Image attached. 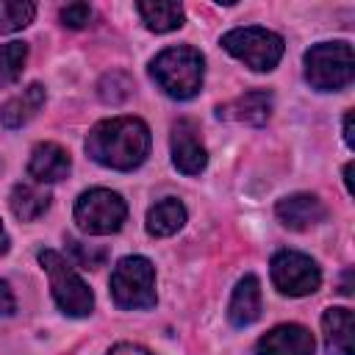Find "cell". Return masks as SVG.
Listing matches in <instances>:
<instances>
[{"mask_svg":"<svg viewBox=\"0 0 355 355\" xmlns=\"http://www.w3.org/2000/svg\"><path fill=\"white\" fill-rule=\"evenodd\" d=\"M44 86L42 83H31L25 86L22 92H17L14 97H8L3 105H0V125L14 130V128H22L25 122H31L39 108L44 105Z\"/></svg>","mask_w":355,"mask_h":355,"instance_id":"cell-16","label":"cell"},{"mask_svg":"<svg viewBox=\"0 0 355 355\" xmlns=\"http://www.w3.org/2000/svg\"><path fill=\"white\" fill-rule=\"evenodd\" d=\"M105 355H150V349H144V347H139V344H128V341H122V344H114Z\"/></svg>","mask_w":355,"mask_h":355,"instance_id":"cell-26","label":"cell"},{"mask_svg":"<svg viewBox=\"0 0 355 355\" xmlns=\"http://www.w3.org/2000/svg\"><path fill=\"white\" fill-rule=\"evenodd\" d=\"M36 17V6L28 0H0V33H14L31 25Z\"/></svg>","mask_w":355,"mask_h":355,"instance_id":"cell-21","label":"cell"},{"mask_svg":"<svg viewBox=\"0 0 355 355\" xmlns=\"http://www.w3.org/2000/svg\"><path fill=\"white\" fill-rule=\"evenodd\" d=\"M186 222V208L180 200L175 197H166L161 202H155L150 211H147V233L155 236V239H166L172 233H178Z\"/></svg>","mask_w":355,"mask_h":355,"instance_id":"cell-18","label":"cell"},{"mask_svg":"<svg viewBox=\"0 0 355 355\" xmlns=\"http://www.w3.org/2000/svg\"><path fill=\"white\" fill-rule=\"evenodd\" d=\"M275 214L288 230H308V227L319 225L327 216L324 202L316 194H308V191H297V194H288V197L277 200Z\"/></svg>","mask_w":355,"mask_h":355,"instance_id":"cell-11","label":"cell"},{"mask_svg":"<svg viewBox=\"0 0 355 355\" xmlns=\"http://www.w3.org/2000/svg\"><path fill=\"white\" fill-rule=\"evenodd\" d=\"M261 283L255 275H244L236 288H233V297H230V305H227V319L233 327H250L258 322L261 316Z\"/></svg>","mask_w":355,"mask_h":355,"instance_id":"cell-14","label":"cell"},{"mask_svg":"<svg viewBox=\"0 0 355 355\" xmlns=\"http://www.w3.org/2000/svg\"><path fill=\"white\" fill-rule=\"evenodd\" d=\"M352 119H355V114H352V111H347V114H344V141H347V147H349V150H355V133H352Z\"/></svg>","mask_w":355,"mask_h":355,"instance_id":"cell-27","label":"cell"},{"mask_svg":"<svg viewBox=\"0 0 355 355\" xmlns=\"http://www.w3.org/2000/svg\"><path fill=\"white\" fill-rule=\"evenodd\" d=\"M130 92H133V83H130V78L125 72H111V75H105L100 80V97H103V103L116 105V103L128 100Z\"/></svg>","mask_w":355,"mask_h":355,"instance_id":"cell-23","label":"cell"},{"mask_svg":"<svg viewBox=\"0 0 355 355\" xmlns=\"http://www.w3.org/2000/svg\"><path fill=\"white\" fill-rule=\"evenodd\" d=\"M14 308H17L14 291H11V286H8L6 280H0V319H3V316H11Z\"/></svg>","mask_w":355,"mask_h":355,"instance_id":"cell-25","label":"cell"},{"mask_svg":"<svg viewBox=\"0 0 355 355\" xmlns=\"http://www.w3.org/2000/svg\"><path fill=\"white\" fill-rule=\"evenodd\" d=\"M216 116L219 119L244 122V125H263L272 116V92H266V89L244 92L236 100L219 105L216 108Z\"/></svg>","mask_w":355,"mask_h":355,"instance_id":"cell-13","label":"cell"},{"mask_svg":"<svg viewBox=\"0 0 355 355\" xmlns=\"http://www.w3.org/2000/svg\"><path fill=\"white\" fill-rule=\"evenodd\" d=\"M222 47H225L233 58L244 61V64H247L250 69H255V72H269V69H275V67L280 64V58H283V50H286L283 39H280L275 31L255 28V25L227 31V33L222 36Z\"/></svg>","mask_w":355,"mask_h":355,"instance_id":"cell-6","label":"cell"},{"mask_svg":"<svg viewBox=\"0 0 355 355\" xmlns=\"http://www.w3.org/2000/svg\"><path fill=\"white\" fill-rule=\"evenodd\" d=\"M344 183H347V191L352 194V164L344 166Z\"/></svg>","mask_w":355,"mask_h":355,"instance_id":"cell-29","label":"cell"},{"mask_svg":"<svg viewBox=\"0 0 355 355\" xmlns=\"http://www.w3.org/2000/svg\"><path fill=\"white\" fill-rule=\"evenodd\" d=\"M25 61H28V44L25 42H6V44H0V89L11 86L22 75Z\"/></svg>","mask_w":355,"mask_h":355,"instance_id":"cell-20","label":"cell"},{"mask_svg":"<svg viewBox=\"0 0 355 355\" xmlns=\"http://www.w3.org/2000/svg\"><path fill=\"white\" fill-rule=\"evenodd\" d=\"M92 19V8L86 3H69L61 8V22L67 28H86Z\"/></svg>","mask_w":355,"mask_h":355,"instance_id":"cell-24","label":"cell"},{"mask_svg":"<svg viewBox=\"0 0 355 355\" xmlns=\"http://www.w3.org/2000/svg\"><path fill=\"white\" fill-rule=\"evenodd\" d=\"M86 153L100 166L130 172V169L141 166L150 153V128L139 116L103 119L89 130Z\"/></svg>","mask_w":355,"mask_h":355,"instance_id":"cell-1","label":"cell"},{"mask_svg":"<svg viewBox=\"0 0 355 355\" xmlns=\"http://www.w3.org/2000/svg\"><path fill=\"white\" fill-rule=\"evenodd\" d=\"M316 341L302 324H277L258 338L255 355H313Z\"/></svg>","mask_w":355,"mask_h":355,"instance_id":"cell-10","label":"cell"},{"mask_svg":"<svg viewBox=\"0 0 355 355\" xmlns=\"http://www.w3.org/2000/svg\"><path fill=\"white\" fill-rule=\"evenodd\" d=\"M172 164L183 175H200L208 164V150L194 119H178L172 125Z\"/></svg>","mask_w":355,"mask_h":355,"instance_id":"cell-9","label":"cell"},{"mask_svg":"<svg viewBox=\"0 0 355 355\" xmlns=\"http://www.w3.org/2000/svg\"><path fill=\"white\" fill-rule=\"evenodd\" d=\"M67 250L72 252L75 263L83 266V269H100L108 258V250L100 247V244H86V241H78L72 236H67Z\"/></svg>","mask_w":355,"mask_h":355,"instance_id":"cell-22","label":"cell"},{"mask_svg":"<svg viewBox=\"0 0 355 355\" xmlns=\"http://www.w3.org/2000/svg\"><path fill=\"white\" fill-rule=\"evenodd\" d=\"M150 75L158 89L172 100H191L202 89L205 58L197 47L189 44L166 47L150 61Z\"/></svg>","mask_w":355,"mask_h":355,"instance_id":"cell-2","label":"cell"},{"mask_svg":"<svg viewBox=\"0 0 355 355\" xmlns=\"http://www.w3.org/2000/svg\"><path fill=\"white\" fill-rule=\"evenodd\" d=\"M39 263L44 266L47 277H50V291L55 305L67 313V316H89L94 311V294L92 288L83 283V277L75 272V266L55 250H42L39 252Z\"/></svg>","mask_w":355,"mask_h":355,"instance_id":"cell-3","label":"cell"},{"mask_svg":"<svg viewBox=\"0 0 355 355\" xmlns=\"http://www.w3.org/2000/svg\"><path fill=\"white\" fill-rule=\"evenodd\" d=\"M50 191L42 186V183H17L11 189V197H8V205H11V214L19 219V222H33L39 219L47 208H50Z\"/></svg>","mask_w":355,"mask_h":355,"instance_id":"cell-17","label":"cell"},{"mask_svg":"<svg viewBox=\"0 0 355 355\" xmlns=\"http://www.w3.org/2000/svg\"><path fill=\"white\" fill-rule=\"evenodd\" d=\"M136 8H139L144 25L153 33H169V31H178L183 25V6L180 3H172V0H141Z\"/></svg>","mask_w":355,"mask_h":355,"instance_id":"cell-19","label":"cell"},{"mask_svg":"<svg viewBox=\"0 0 355 355\" xmlns=\"http://www.w3.org/2000/svg\"><path fill=\"white\" fill-rule=\"evenodd\" d=\"M111 297L122 311H147L155 305V266L144 255L122 258L111 272Z\"/></svg>","mask_w":355,"mask_h":355,"instance_id":"cell-5","label":"cell"},{"mask_svg":"<svg viewBox=\"0 0 355 355\" xmlns=\"http://www.w3.org/2000/svg\"><path fill=\"white\" fill-rule=\"evenodd\" d=\"M72 169V158L69 153L55 144V141H39L31 150V161H28V175L33 178V183H55L64 180Z\"/></svg>","mask_w":355,"mask_h":355,"instance_id":"cell-12","label":"cell"},{"mask_svg":"<svg viewBox=\"0 0 355 355\" xmlns=\"http://www.w3.org/2000/svg\"><path fill=\"white\" fill-rule=\"evenodd\" d=\"M355 78L349 42H319L305 53V80L316 92H338Z\"/></svg>","mask_w":355,"mask_h":355,"instance_id":"cell-4","label":"cell"},{"mask_svg":"<svg viewBox=\"0 0 355 355\" xmlns=\"http://www.w3.org/2000/svg\"><path fill=\"white\" fill-rule=\"evenodd\" d=\"M352 330H355V316L349 308H327L322 313V333H324L327 355H355Z\"/></svg>","mask_w":355,"mask_h":355,"instance_id":"cell-15","label":"cell"},{"mask_svg":"<svg viewBox=\"0 0 355 355\" xmlns=\"http://www.w3.org/2000/svg\"><path fill=\"white\" fill-rule=\"evenodd\" d=\"M128 216L125 200L111 189H89L75 202V222L89 236H108L122 227Z\"/></svg>","mask_w":355,"mask_h":355,"instance_id":"cell-7","label":"cell"},{"mask_svg":"<svg viewBox=\"0 0 355 355\" xmlns=\"http://www.w3.org/2000/svg\"><path fill=\"white\" fill-rule=\"evenodd\" d=\"M8 247H11V239H8V230H6L3 222H0V255H6Z\"/></svg>","mask_w":355,"mask_h":355,"instance_id":"cell-28","label":"cell"},{"mask_svg":"<svg viewBox=\"0 0 355 355\" xmlns=\"http://www.w3.org/2000/svg\"><path fill=\"white\" fill-rule=\"evenodd\" d=\"M269 277L280 294L288 297H308L322 286L319 263L297 250H280L269 261Z\"/></svg>","mask_w":355,"mask_h":355,"instance_id":"cell-8","label":"cell"}]
</instances>
